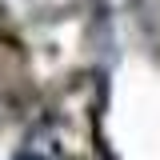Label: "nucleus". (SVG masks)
<instances>
[{
    "mask_svg": "<svg viewBox=\"0 0 160 160\" xmlns=\"http://www.w3.org/2000/svg\"><path fill=\"white\" fill-rule=\"evenodd\" d=\"M16 160H44V156H32V152H24V156H16Z\"/></svg>",
    "mask_w": 160,
    "mask_h": 160,
    "instance_id": "f257e3e1",
    "label": "nucleus"
}]
</instances>
